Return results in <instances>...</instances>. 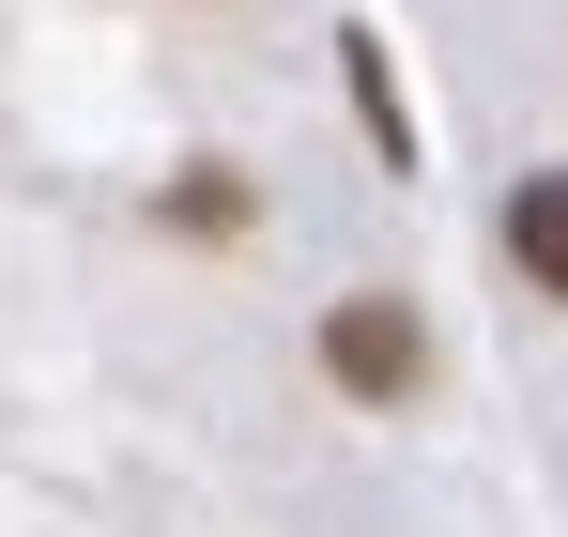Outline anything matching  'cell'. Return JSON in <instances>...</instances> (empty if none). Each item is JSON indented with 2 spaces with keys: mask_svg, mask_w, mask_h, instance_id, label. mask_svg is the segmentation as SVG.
Masks as SVG:
<instances>
[{
  "mask_svg": "<svg viewBox=\"0 0 568 537\" xmlns=\"http://www.w3.org/2000/svg\"><path fill=\"white\" fill-rule=\"evenodd\" d=\"M323 368H338L354 399H384V415H399V399L430 384V323H415L399 292H338V323H323Z\"/></svg>",
  "mask_w": 568,
  "mask_h": 537,
  "instance_id": "1",
  "label": "cell"
},
{
  "mask_svg": "<svg viewBox=\"0 0 568 537\" xmlns=\"http://www.w3.org/2000/svg\"><path fill=\"white\" fill-rule=\"evenodd\" d=\"M507 262H523V292L568 307V170H523V184H507Z\"/></svg>",
  "mask_w": 568,
  "mask_h": 537,
  "instance_id": "2",
  "label": "cell"
}]
</instances>
